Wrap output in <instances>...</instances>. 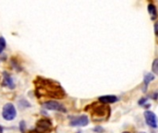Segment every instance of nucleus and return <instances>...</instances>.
<instances>
[{
  "label": "nucleus",
  "instance_id": "obj_1",
  "mask_svg": "<svg viewBox=\"0 0 158 133\" xmlns=\"http://www.w3.org/2000/svg\"><path fill=\"white\" fill-rule=\"evenodd\" d=\"M34 83L36 86L35 94L39 98L44 96L56 99H62L66 96L65 91L56 81L38 77L35 80Z\"/></svg>",
  "mask_w": 158,
  "mask_h": 133
},
{
  "label": "nucleus",
  "instance_id": "obj_2",
  "mask_svg": "<svg viewBox=\"0 0 158 133\" xmlns=\"http://www.w3.org/2000/svg\"><path fill=\"white\" fill-rule=\"evenodd\" d=\"M16 116H17V111H16V107L14 106L13 104L7 103L3 106L2 117L4 119H6L7 121H11L16 118Z\"/></svg>",
  "mask_w": 158,
  "mask_h": 133
},
{
  "label": "nucleus",
  "instance_id": "obj_3",
  "mask_svg": "<svg viewBox=\"0 0 158 133\" xmlns=\"http://www.w3.org/2000/svg\"><path fill=\"white\" fill-rule=\"evenodd\" d=\"M43 107L47 110H51V111H57V112H61V113L67 112V108L62 104H60L56 101H53V100L44 102L43 104Z\"/></svg>",
  "mask_w": 158,
  "mask_h": 133
},
{
  "label": "nucleus",
  "instance_id": "obj_4",
  "mask_svg": "<svg viewBox=\"0 0 158 133\" xmlns=\"http://www.w3.org/2000/svg\"><path fill=\"white\" fill-rule=\"evenodd\" d=\"M143 116H144V119H145L146 124L150 128H152V129H157L158 118L157 116L154 112H152L150 110H146V111H144Z\"/></svg>",
  "mask_w": 158,
  "mask_h": 133
},
{
  "label": "nucleus",
  "instance_id": "obj_5",
  "mask_svg": "<svg viewBox=\"0 0 158 133\" xmlns=\"http://www.w3.org/2000/svg\"><path fill=\"white\" fill-rule=\"evenodd\" d=\"M36 130L41 133H47L52 130V121L49 118H41L36 122Z\"/></svg>",
  "mask_w": 158,
  "mask_h": 133
},
{
  "label": "nucleus",
  "instance_id": "obj_6",
  "mask_svg": "<svg viewBox=\"0 0 158 133\" xmlns=\"http://www.w3.org/2000/svg\"><path fill=\"white\" fill-rule=\"evenodd\" d=\"M88 124H89V118L85 115L72 118L69 122V125L71 127H85Z\"/></svg>",
  "mask_w": 158,
  "mask_h": 133
},
{
  "label": "nucleus",
  "instance_id": "obj_7",
  "mask_svg": "<svg viewBox=\"0 0 158 133\" xmlns=\"http://www.w3.org/2000/svg\"><path fill=\"white\" fill-rule=\"evenodd\" d=\"M118 98L116 95H102L98 97V101L103 105H109L118 102Z\"/></svg>",
  "mask_w": 158,
  "mask_h": 133
},
{
  "label": "nucleus",
  "instance_id": "obj_8",
  "mask_svg": "<svg viewBox=\"0 0 158 133\" xmlns=\"http://www.w3.org/2000/svg\"><path fill=\"white\" fill-rule=\"evenodd\" d=\"M3 84H4V86L9 88L10 90H13L15 88L14 81H13L12 77L7 72H4L3 73Z\"/></svg>",
  "mask_w": 158,
  "mask_h": 133
},
{
  "label": "nucleus",
  "instance_id": "obj_9",
  "mask_svg": "<svg viewBox=\"0 0 158 133\" xmlns=\"http://www.w3.org/2000/svg\"><path fill=\"white\" fill-rule=\"evenodd\" d=\"M156 79V76L153 74V73H147L145 74L144 78H143V84H144V90L143 92L145 93L147 91V88H148V85Z\"/></svg>",
  "mask_w": 158,
  "mask_h": 133
},
{
  "label": "nucleus",
  "instance_id": "obj_10",
  "mask_svg": "<svg viewBox=\"0 0 158 133\" xmlns=\"http://www.w3.org/2000/svg\"><path fill=\"white\" fill-rule=\"evenodd\" d=\"M147 8H148V12H149V14H150V16H151V19H152L153 20L156 19L158 17L156 6L153 3H150V4L148 5V7H147Z\"/></svg>",
  "mask_w": 158,
  "mask_h": 133
},
{
  "label": "nucleus",
  "instance_id": "obj_11",
  "mask_svg": "<svg viewBox=\"0 0 158 133\" xmlns=\"http://www.w3.org/2000/svg\"><path fill=\"white\" fill-rule=\"evenodd\" d=\"M148 97H143V98H141L140 100H139V102H138V104H139V106H143V107H145V108H148V107H150L151 106V104H148L147 102H148Z\"/></svg>",
  "mask_w": 158,
  "mask_h": 133
},
{
  "label": "nucleus",
  "instance_id": "obj_12",
  "mask_svg": "<svg viewBox=\"0 0 158 133\" xmlns=\"http://www.w3.org/2000/svg\"><path fill=\"white\" fill-rule=\"evenodd\" d=\"M6 42L5 40V38L0 36V54L3 53V51L6 49Z\"/></svg>",
  "mask_w": 158,
  "mask_h": 133
},
{
  "label": "nucleus",
  "instance_id": "obj_13",
  "mask_svg": "<svg viewBox=\"0 0 158 133\" xmlns=\"http://www.w3.org/2000/svg\"><path fill=\"white\" fill-rule=\"evenodd\" d=\"M152 70H153V73L158 75V58H156L153 62V65H152Z\"/></svg>",
  "mask_w": 158,
  "mask_h": 133
},
{
  "label": "nucleus",
  "instance_id": "obj_14",
  "mask_svg": "<svg viewBox=\"0 0 158 133\" xmlns=\"http://www.w3.org/2000/svg\"><path fill=\"white\" fill-rule=\"evenodd\" d=\"M94 131L96 133H104L105 132V129H104L102 126H96V127L94 129Z\"/></svg>",
  "mask_w": 158,
  "mask_h": 133
},
{
  "label": "nucleus",
  "instance_id": "obj_15",
  "mask_svg": "<svg viewBox=\"0 0 158 133\" xmlns=\"http://www.w3.org/2000/svg\"><path fill=\"white\" fill-rule=\"evenodd\" d=\"M19 130H20V131L21 133H24L25 132V130H26V124H25V121H20L19 122Z\"/></svg>",
  "mask_w": 158,
  "mask_h": 133
},
{
  "label": "nucleus",
  "instance_id": "obj_16",
  "mask_svg": "<svg viewBox=\"0 0 158 133\" xmlns=\"http://www.w3.org/2000/svg\"><path fill=\"white\" fill-rule=\"evenodd\" d=\"M154 29H155V33H156V35L158 37V19L156 21V23H155Z\"/></svg>",
  "mask_w": 158,
  "mask_h": 133
},
{
  "label": "nucleus",
  "instance_id": "obj_17",
  "mask_svg": "<svg viewBox=\"0 0 158 133\" xmlns=\"http://www.w3.org/2000/svg\"><path fill=\"white\" fill-rule=\"evenodd\" d=\"M28 133H41V132H39V131L36 130V131H29Z\"/></svg>",
  "mask_w": 158,
  "mask_h": 133
},
{
  "label": "nucleus",
  "instance_id": "obj_18",
  "mask_svg": "<svg viewBox=\"0 0 158 133\" xmlns=\"http://www.w3.org/2000/svg\"><path fill=\"white\" fill-rule=\"evenodd\" d=\"M3 131H4V129H3V127L0 125V133H3Z\"/></svg>",
  "mask_w": 158,
  "mask_h": 133
},
{
  "label": "nucleus",
  "instance_id": "obj_19",
  "mask_svg": "<svg viewBox=\"0 0 158 133\" xmlns=\"http://www.w3.org/2000/svg\"><path fill=\"white\" fill-rule=\"evenodd\" d=\"M122 133H131V132H129V131H124V132H122Z\"/></svg>",
  "mask_w": 158,
  "mask_h": 133
},
{
  "label": "nucleus",
  "instance_id": "obj_20",
  "mask_svg": "<svg viewBox=\"0 0 158 133\" xmlns=\"http://www.w3.org/2000/svg\"><path fill=\"white\" fill-rule=\"evenodd\" d=\"M77 133H81V131H79V132H77Z\"/></svg>",
  "mask_w": 158,
  "mask_h": 133
},
{
  "label": "nucleus",
  "instance_id": "obj_21",
  "mask_svg": "<svg viewBox=\"0 0 158 133\" xmlns=\"http://www.w3.org/2000/svg\"><path fill=\"white\" fill-rule=\"evenodd\" d=\"M140 133H145V132H140Z\"/></svg>",
  "mask_w": 158,
  "mask_h": 133
}]
</instances>
